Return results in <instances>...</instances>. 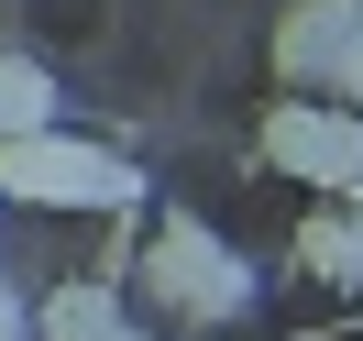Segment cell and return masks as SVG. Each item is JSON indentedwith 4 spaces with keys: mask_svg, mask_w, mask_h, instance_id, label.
<instances>
[{
    "mask_svg": "<svg viewBox=\"0 0 363 341\" xmlns=\"http://www.w3.org/2000/svg\"><path fill=\"white\" fill-rule=\"evenodd\" d=\"M23 330H33V308H23L11 286H0V341H23Z\"/></svg>",
    "mask_w": 363,
    "mask_h": 341,
    "instance_id": "cell-9",
    "label": "cell"
},
{
    "mask_svg": "<svg viewBox=\"0 0 363 341\" xmlns=\"http://www.w3.org/2000/svg\"><path fill=\"white\" fill-rule=\"evenodd\" d=\"M319 99H352V111H363V11H352V45H341V67H330Z\"/></svg>",
    "mask_w": 363,
    "mask_h": 341,
    "instance_id": "cell-8",
    "label": "cell"
},
{
    "mask_svg": "<svg viewBox=\"0 0 363 341\" xmlns=\"http://www.w3.org/2000/svg\"><path fill=\"white\" fill-rule=\"evenodd\" d=\"M143 275H155V297H165V319H242L253 308V264L220 242L209 220H187V209H165L155 231H143Z\"/></svg>",
    "mask_w": 363,
    "mask_h": 341,
    "instance_id": "cell-2",
    "label": "cell"
},
{
    "mask_svg": "<svg viewBox=\"0 0 363 341\" xmlns=\"http://www.w3.org/2000/svg\"><path fill=\"white\" fill-rule=\"evenodd\" d=\"M264 165L297 177V187H319V199H352L363 187V111L352 99H319V89L275 99L264 111Z\"/></svg>",
    "mask_w": 363,
    "mask_h": 341,
    "instance_id": "cell-3",
    "label": "cell"
},
{
    "mask_svg": "<svg viewBox=\"0 0 363 341\" xmlns=\"http://www.w3.org/2000/svg\"><path fill=\"white\" fill-rule=\"evenodd\" d=\"M352 11L363 0H297L286 23H275V77H286V89H330L341 45H352Z\"/></svg>",
    "mask_w": 363,
    "mask_h": 341,
    "instance_id": "cell-4",
    "label": "cell"
},
{
    "mask_svg": "<svg viewBox=\"0 0 363 341\" xmlns=\"http://www.w3.org/2000/svg\"><path fill=\"white\" fill-rule=\"evenodd\" d=\"M0 199L11 209H133L143 177L111 155V143H77V133H11L0 143Z\"/></svg>",
    "mask_w": 363,
    "mask_h": 341,
    "instance_id": "cell-1",
    "label": "cell"
},
{
    "mask_svg": "<svg viewBox=\"0 0 363 341\" xmlns=\"http://www.w3.org/2000/svg\"><path fill=\"white\" fill-rule=\"evenodd\" d=\"M111 341H155V330H133V319H121V330H111Z\"/></svg>",
    "mask_w": 363,
    "mask_h": 341,
    "instance_id": "cell-10",
    "label": "cell"
},
{
    "mask_svg": "<svg viewBox=\"0 0 363 341\" xmlns=\"http://www.w3.org/2000/svg\"><path fill=\"white\" fill-rule=\"evenodd\" d=\"M33 330H45V341H111L121 330V286H111V275H67V286L33 308Z\"/></svg>",
    "mask_w": 363,
    "mask_h": 341,
    "instance_id": "cell-6",
    "label": "cell"
},
{
    "mask_svg": "<svg viewBox=\"0 0 363 341\" xmlns=\"http://www.w3.org/2000/svg\"><path fill=\"white\" fill-rule=\"evenodd\" d=\"M45 121H55V77L33 67V55L0 45V143H11V133H45Z\"/></svg>",
    "mask_w": 363,
    "mask_h": 341,
    "instance_id": "cell-7",
    "label": "cell"
},
{
    "mask_svg": "<svg viewBox=\"0 0 363 341\" xmlns=\"http://www.w3.org/2000/svg\"><path fill=\"white\" fill-rule=\"evenodd\" d=\"M297 264H308L319 286H352V275H363V209L352 199H319L308 231H297Z\"/></svg>",
    "mask_w": 363,
    "mask_h": 341,
    "instance_id": "cell-5",
    "label": "cell"
},
{
    "mask_svg": "<svg viewBox=\"0 0 363 341\" xmlns=\"http://www.w3.org/2000/svg\"><path fill=\"white\" fill-rule=\"evenodd\" d=\"M352 209H363V187H352Z\"/></svg>",
    "mask_w": 363,
    "mask_h": 341,
    "instance_id": "cell-11",
    "label": "cell"
}]
</instances>
